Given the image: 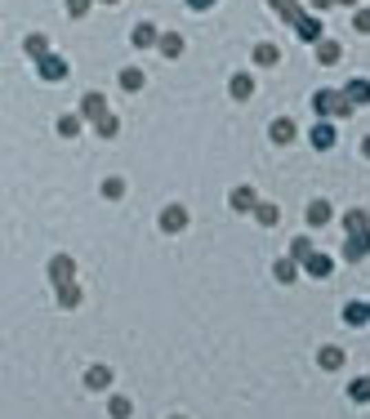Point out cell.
<instances>
[{
    "instance_id": "obj_11",
    "label": "cell",
    "mask_w": 370,
    "mask_h": 419,
    "mask_svg": "<svg viewBox=\"0 0 370 419\" xmlns=\"http://www.w3.org/2000/svg\"><path fill=\"white\" fill-rule=\"evenodd\" d=\"M161 223H165V232H178V227L187 223V210H183V205H169V210H165V218H161Z\"/></svg>"
},
{
    "instance_id": "obj_9",
    "label": "cell",
    "mask_w": 370,
    "mask_h": 419,
    "mask_svg": "<svg viewBox=\"0 0 370 419\" xmlns=\"http://www.w3.org/2000/svg\"><path fill=\"white\" fill-rule=\"evenodd\" d=\"M312 254H317V250H312L308 236H295V241H290V259H295V263H308Z\"/></svg>"
},
{
    "instance_id": "obj_12",
    "label": "cell",
    "mask_w": 370,
    "mask_h": 419,
    "mask_svg": "<svg viewBox=\"0 0 370 419\" xmlns=\"http://www.w3.org/2000/svg\"><path fill=\"white\" fill-rule=\"evenodd\" d=\"M317 63H326V68L339 63V45L335 41H317Z\"/></svg>"
},
{
    "instance_id": "obj_3",
    "label": "cell",
    "mask_w": 370,
    "mask_h": 419,
    "mask_svg": "<svg viewBox=\"0 0 370 419\" xmlns=\"http://www.w3.org/2000/svg\"><path fill=\"white\" fill-rule=\"evenodd\" d=\"M81 112L94 121V125H103V121L112 116V112H107V103H103V94H85V99H81Z\"/></svg>"
},
{
    "instance_id": "obj_13",
    "label": "cell",
    "mask_w": 370,
    "mask_h": 419,
    "mask_svg": "<svg viewBox=\"0 0 370 419\" xmlns=\"http://www.w3.org/2000/svg\"><path fill=\"white\" fill-rule=\"evenodd\" d=\"M308 223H312V227L330 223V205H326V201H312V205H308Z\"/></svg>"
},
{
    "instance_id": "obj_17",
    "label": "cell",
    "mask_w": 370,
    "mask_h": 419,
    "mask_svg": "<svg viewBox=\"0 0 370 419\" xmlns=\"http://www.w3.org/2000/svg\"><path fill=\"white\" fill-rule=\"evenodd\" d=\"M54 281H59V290L72 285V259H54Z\"/></svg>"
},
{
    "instance_id": "obj_24",
    "label": "cell",
    "mask_w": 370,
    "mask_h": 419,
    "mask_svg": "<svg viewBox=\"0 0 370 419\" xmlns=\"http://www.w3.org/2000/svg\"><path fill=\"white\" fill-rule=\"evenodd\" d=\"M85 379H90V388H107V384H112L107 366H94V370H90V375H85Z\"/></svg>"
},
{
    "instance_id": "obj_20",
    "label": "cell",
    "mask_w": 370,
    "mask_h": 419,
    "mask_svg": "<svg viewBox=\"0 0 370 419\" xmlns=\"http://www.w3.org/2000/svg\"><path fill=\"white\" fill-rule=\"evenodd\" d=\"M254 63H263V68H272V63H277V45H268V41H263L259 50H254Z\"/></svg>"
},
{
    "instance_id": "obj_2",
    "label": "cell",
    "mask_w": 370,
    "mask_h": 419,
    "mask_svg": "<svg viewBox=\"0 0 370 419\" xmlns=\"http://www.w3.org/2000/svg\"><path fill=\"white\" fill-rule=\"evenodd\" d=\"M290 27H295L299 41H312V45L326 41V36H321V23H317V18H308V14H295V18H290Z\"/></svg>"
},
{
    "instance_id": "obj_8",
    "label": "cell",
    "mask_w": 370,
    "mask_h": 419,
    "mask_svg": "<svg viewBox=\"0 0 370 419\" xmlns=\"http://www.w3.org/2000/svg\"><path fill=\"white\" fill-rule=\"evenodd\" d=\"M330 143H335V125H330V121H321V125L312 130V147H317V152H326Z\"/></svg>"
},
{
    "instance_id": "obj_36",
    "label": "cell",
    "mask_w": 370,
    "mask_h": 419,
    "mask_svg": "<svg viewBox=\"0 0 370 419\" xmlns=\"http://www.w3.org/2000/svg\"><path fill=\"white\" fill-rule=\"evenodd\" d=\"M326 5H335V0H312V9H326Z\"/></svg>"
},
{
    "instance_id": "obj_21",
    "label": "cell",
    "mask_w": 370,
    "mask_h": 419,
    "mask_svg": "<svg viewBox=\"0 0 370 419\" xmlns=\"http://www.w3.org/2000/svg\"><path fill=\"white\" fill-rule=\"evenodd\" d=\"M268 5H272V9H277V14H281V18H286V23H290V18H295V14H299V0H268Z\"/></svg>"
},
{
    "instance_id": "obj_18",
    "label": "cell",
    "mask_w": 370,
    "mask_h": 419,
    "mask_svg": "<svg viewBox=\"0 0 370 419\" xmlns=\"http://www.w3.org/2000/svg\"><path fill=\"white\" fill-rule=\"evenodd\" d=\"M321 366H326V370H339V366H344V352H339V348H321Z\"/></svg>"
},
{
    "instance_id": "obj_25",
    "label": "cell",
    "mask_w": 370,
    "mask_h": 419,
    "mask_svg": "<svg viewBox=\"0 0 370 419\" xmlns=\"http://www.w3.org/2000/svg\"><path fill=\"white\" fill-rule=\"evenodd\" d=\"M348 397H353V402H370V379H353Z\"/></svg>"
},
{
    "instance_id": "obj_22",
    "label": "cell",
    "mask_w": 370,
    "mask_h": 419,
    "mask_svg": "<svg viewBox=\"0 0 370 419\" xmlns=\"http://www.w3.org/2000/svg\"><path fill=\"white\" fill-rule=\"evenodd\" d=\"M232 94H236V99H250V94H254V81H250V76H232Z\"/></svg>"
},
{
    "instance_id": "obj_35",
    "label": "cell",
    "mask_w": 370,
    "mask_h": 419,
    "mask_svg": "<svg viewBox=\"0 0 370 419\" xmlns=\"http://www.w3.org/2000/svg\"><path fill=\"white\" fill-rule=\"evenodd\" d=\"M187 5H192V9H210L214 0H187Z\"/></svg>"
},
{
    "instance_id": "obj_5",
    "label": "cell",
    "mask_w": 370,
    "mask_h": 419,
    "mask_svg": "<svg viewBox=\"0 0 370 419\" xmlns=\"http://www.w3.org/2000/svg\"><path fill=\"white\" fill-rule=\"evenodd\" d=\"M344 254H348V259H366V254H370V232H353V236H348V245H344Z\"/></svg>"
},
{
    "instance_id": "obj_30",
    "label": "cell",
    "mask_w": 370,
    "mask_h": 419,
    "mask_svg": "<svg viewBox=\"0 0 370 419\" xmlns=\"http://www.w3.org/2000/svg\"><path fill=\"white\" fill-rule=\"evenodd\" d=\"M59 130H63V134H81V116H63Z\"/></svg>"
},
{
    "instance_id": "obj_29",
    "label": "cell",
    "mask_w": 370,
    "mask_h": 419,
    "mask_svg": "<svg viewBox=\"0 0 370 419\" xmlns=\"http://www.w3.org/2000/svg\"><path fill=\"white\" fill-rule=\"evenodd\" d=\"M353 27H357V32H362V36H370V9H357Z\"/></svg>"
},
{
    "instance_id": "obj_34",
    "label": "cell",
    "mask_w": 370,
    "mask_h": 419,
    "mask_svg": "<svg viewBox=\"0 0 370 419\" xmlns=\"http://www.w3.org/2000/svg\"><path fill=\"white\" fill-rule=\"evenodd\" d=\"M85 9H90V0H68V14H76V18H81Z\"/></svg>"
},
{
    "instance_id": "obj_6",
    "label": "cell",
    "mask_w": 370,
    "mask_h": 419,
    "mask_svg": "<svg viewBox=\"0 0 370 419\" xmlns=\"http://www.w3.org/2000/svg\"><path fill=\"white\" fill-rule=\"evenodd\" d=\"M41 76L45 81H63V76H68V63H63L59 54H50V59H41Z\"/></svg>"
},
{
    "instance_id": "obj_15",
    "label": "cell",
    "mask_w": 370,
    "mask_h": 419,
    "mask_svg": "<svg viewBox=\"0 0 370 419\" xmlns=\"http://www.w3.org/2000/svg\"><path fill=\"white\" fill-rule=\"evenodd\" d=\"M366 317H370V308H366V303H348V308H344V321H348V326H362Z\"/></svg>"
},
{
    "instance_id": "obj_31",
    "label": "cell",
    "mask_w": 370,
    "mask_h": 419,
    "mask_svg": "<svg viewBox=\"0 0 370 419\" xmlns=\"http://www.w3.org/2000/svg\"><path fill=\"white\" fill-rule=\"evenodd\" d=\"M259 218L272 227V223H277V205H259Z\"/></svg>"
},
{
    "instance_id": "obj_32",
    "label": "cell",
    "mask_w": 370,
    "mask_h": 419,
    "mask_svg": "<svg viewBox=\"0 0 370 419\" xmlns=\"http://www.w3.org/2000/svg\"><path fill=\"white\" fill-rule=\"evenodd\" d=\"M112 415H116V419L130 415V402H125V397H116V402H112Z\"/></svg>"
},
{
    "instance_id": "obj_1",
    "label": "cell",
    "mask_w": 370,
    "mask_h": 419,
    "mask_svg": "<svg viewBox=\"0 0 370 419\" xmlns=\"http://www.w3.org/2000/svg\"><path fill=\"white\" fill-rule=\"evenodd\" d=\"M312 108H317L321 121H330V116H348L353 103H348V94H339V90H317L312 94Z\"/></svg>"
},
{
    "instance_id": "obj_39",
    "label": "cell",
    "mask_w": 370,
    "mask_h": 419,
    "mask_svg": "<svg viewBox=\"0 0 370 419\" xmlns=\"http://www.w3.org/2000/svg\"><path fill=\"white\" fill-rule=\"evenodd\" d=\"M344 5H353V0H344Z\"/></svg>"
},
{
    "instance_id": "obj_26",
    "label": "cell",
    "mask_w": 370,
    "mask_h": 419,
    "mask_svg": "<svg viewBox=\"0 0 370 419\" xmlns=\"http://www.w3.org/2000/svg\"><path fill=\"white\" fill-rule=\"evenodd\" d=\"M232 205H236V210H254V192H250V187H236V192H232Z\"/></svg>"
},
{
    "instance_id": "obj_10",
    "label": "cell",
    "mask_w": 370,
    "mask_h": 419,
    "mask_svg": "<svg viewBox=\"0 0 370 419\" xmlns=\"http://www.w3.org/2000/svg\"><path fill=\"white\" fill-rule=\"evenodd\" d=\"M303 268H308L312 277H330V272H335V263H330V254H312V259L303 263Z\"/></svg>"
},
{
    "instance_id": "obj_28",
    "label": "cell",
    "mask_w": 370,
    "mask_h": 419,
    "mask_svg": "<svg viewBox=\"0 0 370 419\" xmlns=\"http://www.w3.org/2000/svg\"><path fill=\"white\" fill-rule=\"evenodd\" d=\"M161 50L174 59V54H183V36H161Z\"/></svg>"
},
{
    "instance_id": "obj_33",
    "label": "cell",
    "mask_w": 370,
    "mask_h": 419,
    "mask_svg": "<svg viewBox=\"0 0 370 419\" xmlns=\"http://www.w3.org/2000/svg\"><path fill=\"white\" fill-rule=\"evenodd\" d=\"M103 192H107V196H121L125 187H121V178H107V183H103Z\"/></svg>"
},
{
    "instance_id": "obj_16",
    "label": "cell",
    "mask_w": 370,
    "mask_h": 419,
    "mask_svg": "<svg viewBox=\"0 0 370 419\" xmlns=\"http://www.w3.org/2000/svg\"><path fill=\"white\" fill-rule=\"evenodd\" d=\"M152 41H156V27H152V23H138V27H134V45H138V50H147Z\"/></svg>"
},
{
    "instance_id": "obj_4",
    "label": "cell",
    "mask_w": 370,
    "mask_h": 419,
    "mask_svg": "<svg viewBox=\"0 0 370 419\" xmlns=\"http://www.w3.org/2000/svg\"><path fill=\"white\" fill-rule=\"evenodd\" d=\"M348 103H353V108H370V81H362V76H357V81H348Z\"/></svg>"
},
{
    "instance_id": "obj_27",
    "label": "cell",
    "mask_w": 370,
    "mask_h": 419,
    "mask_svg": "<svg viewBox=\"0 0 370 419\" xmlns=\"http://www.w3.org/2000/svg\"><path fill=\"white\" fill-rule=\"evenodd\" d=\"M277 277H281V281H295V277H299V263H295V259H281V263H277Z\"/></svg>"
},
{
    "instance_id": "obj_37",
    "label": "cell",
    "mask_w": 370,
    "mask_h": 419,
    "mask_svg": "<svg viewBox=\"0 0 370 419\" xmlns=\"http://www.w3.org/2000/svg\"><path fill=\"white\" fill-rule=\"evenodd\" d=\"M362 156H370V139H366V143H362Z\"/></svg>"
},
{
    "instance_id": "obj_7",
    "label": "cell",
    "mask_w": 370,
    "mask_h": 419,
    "mask_svg": "<svg viewBox=\"0 0 370 419\" xmlns=\"http://www.w3.org/2000/svg\"><path fill=\"white\" fill-rule=\"evenodd\" d=\"M295 134H299V130H295V121H290V116H277V121H272V143H290Z\"/></svg>"
},
{
    "instance_id": "obj_23",
    "label": "cell",
    "mask_w": 370,
    "mask_h": 419,
    "mask_svg": "<svg viewBox=\"0 0 370 419\" xmlns=\"http://www.w3.org/2000/svg\"><path fill=\"white\" fill-rule=\"evenodd\" d=\"M121 85H125V90H143V72H138V68H125V72H121Z\"/></svg>"
},
{
    "instance_id": "obj_19",
    "label": "cell",
    "mask_w": 370,
    "mask_h": 419,
    "mask_svg": "<svg viewBox=\"0 0 370 419\" xmlns=\"http://www.w3.org/2000/svg\"><path fill=\"white\" fill-rule=\"evenodd\" d=\"M27 54H32V59H50V45H45V36H27Z\"/></svg>"
},
{
    "instance_id": "obj_14",
    "label": "cell",
    "mask_w": 370,
    "mask_h": 419,
    "mask_svg": "<svg viewBox=\"0 0 370 419\" xmlns=\"http://www.w3.org/2000/svg\"><path fill=\"white\" fill-rule=\"evenodd\" d=\"M344 223H348V236H353V232H370L366 210H348V218H344Z\"/></svg>"
},
{
    "instance_id": "obj_38",
    "label": "cell",
    "mask_w": 370,
    "mask_h": 419,
    "mask_svg": "<svg viewBox=\"0 0 370 419\" xmlns=\"http://www.w3.org/2000/svg\"><path fill=\"white\" fill-rule=\"evenodd\" d=\"M103 5H116V0H103Z\"/></svg>"
}]
</instances>
